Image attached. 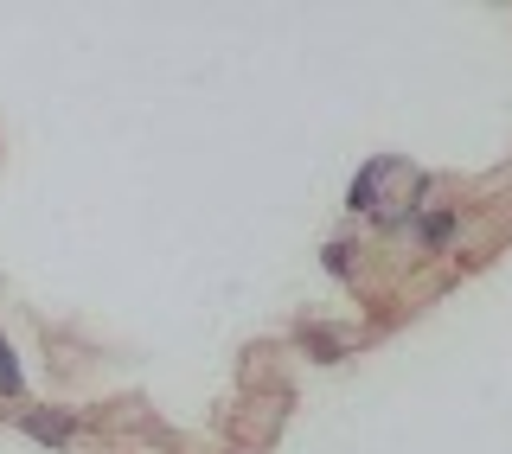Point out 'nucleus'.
<instances>
[{
    "instance_id": "nucleus-1",
    "label": "nucleus",
    "mask_w": 512,
    "mask_h": 454,
    "mask_svg": "<svg viewBox=\"0 0 512 454\" xmlns=\"http://www.w3.org/2000/svg\"><path fill=\"white\" fill-rule=\"evenodd\" d=\"M391 180H410V160H397V154H378V160H365L359 173H352V186H346V212L352 218H384L391 212Z\"/></svg>"
},
{
    "instance_id": "nucleus-2",
    "label": "nucleus",
    "mask_w": 512,
    "mask_h": 454,
    "mask_svg": "<svg viewBox=\"0 0 512 454\" xmlns=\"http://www.w3.org/2000/svg\"><path fill=\"white\" fill-rule=\"evenodd\" d=\"M77 410H64V403H32V410H20V435L39 448H71L77 442Z\"/></svg>"
},
{
    "instance_id": "nucleus-3",
    "label": "nucleus",
    "mask_w": 512,
    "mask_h": 454,
    "mask_svg": "<svg viewBox=\"0 0 512 454\" xmlns=\"http://www.w3.org/2000/svg\"><path fill=\"white\" fill-rule=\"evenodd\" d=\"M461 231H468V218L455 212V205H429L423 218L410 224V237H416V250H429V256H442V250H455Z\"/></svg>"
},
{
    "instance_id": "nucleus-4",
    "label": "nucleus",
    "mask_w": 512,
    "mask_h": 454,
    "mask_svg": "<svg viewBox=\"0 0 512 454\" xmlns=\"http://www.w3.org/2000/svg\"><path fill=\"white\" fill-rule=\"evenodd\" d=\"M0 397H7V403L26 397V365H20V352H13L7 327H0Z\"/></svg>"
},
{
    "instance_id": "nucleus-5",
    "label": "nucleus",
    "mask_w": 512,
    "mask_h": 454,
    "mask_svg": "<svg viewBox=\"0 0 512 454\" xmlns=\"http://www.w3.org/2000/svg\"><path fill=\"white\" fill-rule=\"evenodd\" d=\"M320 263H327L333 275H352V243H327V250H320Z\"/></svg>"
},
{
    "instance_id": "nucleus-6",
    "label": "nucleus",
    "mask_w": 512,
    "mask_h": 454,
    "mask_svg": "<svg viewBox=\"0 0 512 454\" xmlns=\"http://www.w3.org/2000/svg\"><path fill=\"white\" fill-rule=\"evenodd\" d=\"M301 346H308L314 359H340V339H333V333H308V339H301Z\"/></svg>"
}]
</instances>
